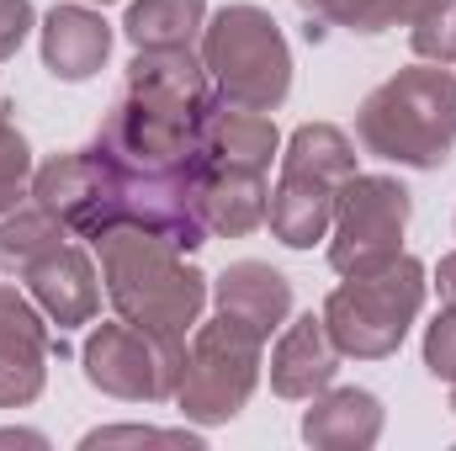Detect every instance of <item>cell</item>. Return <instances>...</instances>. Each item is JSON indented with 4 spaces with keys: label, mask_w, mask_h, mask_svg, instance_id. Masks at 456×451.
Instances as JSON below:
<instances>
[{
    "label": "cell",
    "mask_w": 456,
    "mask_h": 451,
    "mask_svg": "<svg viewBox=\"0 0 456 451\" xmlns=\"http://www.w3.org/2000/svg\"><path fill=\"white\" fill-rule=\"evenodd\" d=\"M191 202H197V218L208 234H255L265 224V176L255 170H213V165H197L191 160Z\"/></svg>",
    "instance_id": "17"
},
{
    "label": "cell",
    "mask_w": 456,
    "mask_h": 451,
    "mask_svg": "<svg viewBox=\"0 0 456 451\" xmlns=\"http://www.w3.org/2000/svg\"><path fill=\"white\" fill-rule=\"evenodd\" d=\"M69 239V228L59 224L48 208H11L0 218V271H27L32 260H43L48 250H59Z\"/></svg>",
    "instance_id": "20"
},
{
    "label": "cell",
    "mask_w": 456,
    "mask_h": 451,
    "mask_svg": "<svg viewBox=\"0 0 456 451\" xmlns=\"http://www.w3.org/2000/svg\"><path fill=\"white\" fill-rule=\"evenodd\" d=\"M138 441H170V447H197L191 430H154V425H112V430H91L80 447L96 451V447H138Z\"/></svg>",
    "instance_id": "24"
},
{
    "label": "cell",
    "mask_w": 456,
    "mask_h": 451,
    "mask_svg": "<svg viewBox=\"0 0 456 451\" xmlns=\"http://www.w3.org/2000/svg\"><path fill=\"white\" fill-rule=\"evenodd\" d=\"M213 303H218V314L239 319L260 340H271L292 319V282L265 260H233L213 282Z\"/></svg>",
    "instance_id": "16"
},
{
    "label": "cell",
    "mask_w": 456,
    "mask_h": 451,
    "mask_svg": "<svg viewBox=\"0 0 456 451\" xmlns=\"http://www.w3.org/2000/svg\"><path fill=\"white\" fill-rule=\"evenodd\" d=\"M96 5H112V0H96Z\"/></svg>",
    "instance_id": "29"
},
{
    "label": "cell",
    "mask_w": 456,
    "mask_h": 451,
    "mask_svg": "<svg viewBox=\"0 0 456 451\" xmlns=\"http://www.w3.org/2000/svg\"><path fill=\"white\" fill-rule=\"evenodd\" d=\"M276 154H281L276 122L265 112H249V107H228V102H218L208 112L202 138H197V165H213V170H255V176H265Z\"/></svg>",
    "instance_id": "15"
},
{
    "label": "cell",
    "mask_w": 456,
    "mask_h": 451,
    "mask_svg": "<svg viewBox=\"0 0 456 451\" xmlns=\"http://www.w3.org/2000/svg\"><path fill=\"white\" fill-rule=\"evenodd\" d=\"M314 409L303 414V441L308 447H330V451H361L377 447L382 436V398L366 388H324L308 398Z\"/></svg>",
    "instance_id": "18"
},
{
    "label": "cell",
    "mask_w": 456,
    "mask_h": 451,
    "mask_svg": "<svg viewBox=\"0 0 456 451\" xmlns=\"http://www.w3.org/2000/svg\"><path fill=\"white\" fill-rule=\"evenodd\" d=\"M86 382L102 388L107 398L122 404H165L181 388L186 372V335H165V330H143V324H96L86 340Z\"/></svg>",
    "instance_id": "7"
},
{
    "label": "cell",
    "mask_w": 456,
    "mask_h": 451,
    "mask_svg": "<svg viewBox=\"0 0 456 451\" xmlns=\"http://www.w3.org/2000/svg\"><path fill=\"white\" fill-rule=\"evenodd\" d=\"M112 53V21L91 5H53L43 16V70L64 86L102 75Z\"/></svg>",
    "instance_id": "14"
},
{
    "label": "cell",
    "mask_w": 456,
    "mask_h": 451,
    "mask_svg": "<svg viewBox=\"0 0 456 451\" xmlns=\"http://www.w3.org/2000/svg\"><path fill=\"white\" fill-rule=\"evenodd\" d=\"M425 366H430V377L456 382V308H446V314L425 330Z\"/></svg>",
    "instance_id": "23"
},
{
    "label": "cell",
    "mask_w": 456,
    "mask_h": 451,
    "mask_svg": "<svg viewBox=\"0 0 456 451\" xmlns=\"http://www.w3.org/2000/svg\"><path fill=\"white\" fill-rule=\"evenodd\" d=\"M213 107L218 91L191 48H138L96 144L133 170H181L197 160V138Z\"/></svg>",
    "instance_id": "1"
},
{
    "label": "cell",
    "mask_w": 456,
    "mask_h": 451,
    "mask_svg": "<svg viewBox=\"0 0 456 451\" xmlns=\"http://www.w3.org/2000/svg\"><path fill=\"white\" fill-rule=\"evenodd\" d=\"M452 414H456V382H452Z\"/></svg>",
    "instance_id": "28"
},
{
    "label": "cell",
    "mask_w": 456,
    "mask_h": 451,
    "mask_svg": "<svg viewBox=\"0 0 456 451\" xmlns=\"http://www.w3.org/2000/svg\"><path fill=\"white\" fill-rule=\"evenodd\" d=\"M335 202H340V181L303 165H281V181L265 202V224L287 250H314L335 228Z\"/></svg>",
    "instance_id": "12"
},
{
    "label": "cell",
    "mask_w": 456,
    "mask_h": 451,
    "mask_svg": "<svg viewBox=\"0 0 456 451\" xmlns=\"http://www.w3.org/2000/svg\"><path fill=\"white\" fill-rule=\"evenodd\" d=\"M11 441H27V447H43V436H37V430H0V447H11Z\"/></svg>",
    "instance_id": "27"
},
{
    "label": "cell",
    "mask_w": 456,
    "mask_h": 451,
    "mask_svg": "<svg viewBox=\"0 0 456 451\" xmlns=\"http://www.w3.org/2000/svg\"><path fill=\"white\" fill-rule=\"evenodd\" d=\"M117 176H122V165H117L102 144L69 149V154H53L43 170H32V202L48 208L69 234L96 239L102 228L112 224Z\"/></svg>",
    "instance_id": "9"
},
{
    "label": "cell",
    "mask_w": 456,
    "mask_h": 451,
    "mask_svg": "<svg viewBox=\"0 0 456 451\" xmlns=\"http://www.w3.org/2000/svg\"><path fill=\"white\" fill-rule=\"evenodd\" d=\"M202 64L208 80L228 107H249V112H276L292 91V53L281 27L271 21V11L239 0L224 5L218 16H208L202 27Z\"/></svg>",
    "instance_id": "4"
},
{
    "label": "cell",
    "mask_w": 456,
    "mask_h": 451,
    "mask_svg": "<svg viewBox=\"0 0 456 451\" xmlns=\"http://www.w3.org/2000/svg\"><path fill=\"white\" fill-rule=\"evenodd\" d=\"M414 213V192L393 176H350L335 202V239H330V266L340 276L382 271L403 255V228Z\"/></svg>",
    "instance_id": "8"
},
{
    "label": "cell",
    "mask_w": 456,
    "mask_h": 451,
    "mask_svg": "<svg viewBox=\"0 0 456 451\" xmlns=\"http://www.w3.org/2000/svg\"><path fill=\"white\" fill-rule=\"evenodd\" d=\"M340 350L324 330V314H297L281 324V340L271 350V393L276 398H314L340 377Z\"/></svg>",
    "instance_id": "13"
},
{
    "label": "cell",
    "mask_w": 456,
    "mask_h": 451,
    "mask_svg": "<svg viewBox=\"0 0 456 451\" xmlns=\"http://www.w3.org/2000/svg\"><path fill=\"white\" fill-rule=\"evenodd\" d=\"M48 350L53 340L43 330L37 303L16 287H0V409H21L43 393Z\"/></svg>",
    "instance_id": "10"
},
{
    "label": "cell",
    "mask_w": 456,
    "mask_h": 451,
    "mask_svg": "<svg viewBox=\"0 0 456 451\" xmlns=\"http://www.w3.org/2000/svg\"><path fill=\"white\" fill-rule=\"evenodd\" d=\"M91 244L102 255V282H107L117 319L143 324V330H165V335H186L202 324L208 276L186 260V250H175L170 239L133 224L102 228Z\"/></svg>",
    "instance_id": "2"
},
{
    "label": "cell",
    "mask_w": 456,
    "mask_h": 451,
    "mask_svg": "<svg viewBox=\"0 0 456 451\" xmlns=\"http://www.w3.org/2000/svg\"><path fill=\"white\" fill-rule=\"evenodd\" d=\"M32 32V0H0V64L27 43Z\"/></svg>",
    "instance_id": "25"
},
{
    "label": "cell",
    "mask_w": 456,
    "mask_h": 451,
    "mask_svg": "<svg viewBox=\"0 0 456 451\" xmlns=\"http://www.w3.org/2000/svg\"><path fill=\"white\" fill-rule=\"evenodd\" d=\"M425 287L430 282L414 255H398L393 266L366 271V276H345L324 303V330L335 340V350L355 361L393 356L425 308Z\"/></svg>",
    "instance_id": "5"
},
{
    "label": "cell",
    "mask_w": 456,
    "mask_h": 451,
    "mask_svg": "<svg viewBox=\"0 0 456 451\" xmlns=\"http://www.w3.org/2000/svg\"><path fill=\"white\" fill-rule=\"evenodd\" d=\"M409 43L425 64H456V0H419Z\"/></svg>",
    "instance_id": "21"
},
{
    "label": "cell",
    "mask_w": 456,
    "mask_h": 451,
    "mask_svg": "<svg viewBox=\"0 0 456 451\" xmlns=\"http://www.w3.org/2000/svg\"><path fill=\"white\" fill-rule=\"evenodd\" d=\"M436 287H441V303L456 308V250L452 255H441V266H436Z\"/></svg>",
    "instance_id": "26"
},
{
    "label": "cell",
    "mask_w": 456,
    "mask_h": 451,
    "mask_svg": "<svg viewBox=\"0 0 456 451\" xmlns=\"http://www.w3.org/2000/svg\"><path fill=\"white\" fill-rule=\"evenodd\" d=\"M260 345L265 340L255 330H244L239 319H208L197 324V335L186 345V372H181V388H175V404L186 420L197 425H224L233 420L255 382H260Z\"/></svg>",
    "instance_id": "6"
},
{
    "label": "cell",
    "mask_w": 456,
    "mask_h": 451,
    "mask_svg": "<svg viewBox=\"0 0 456 451\" xmlns=\"http://www.w3.org/2000/svg\"><path fill=\"white\" fill-rule=\"evenodd\" d=\"M21 282H27V298H32L59 330L91 324L96 308H102L96 266H91V255H86L80 244H69V239H64L59 250H48L43 260H32V266L21 271Z\"/></svg>",
    "instance_id": "11"
},
{
    "label": "cell",
    "mask_w": 456,
    "mask_h": 451,
    "mask_svg": "<svg viewBox=\"0 0 456 451\" xmlns=\"http://www.w3.org/2000/svg\"><path fill=\"white\" fill-rule=\"evenodd\" d=\"M355 138L387 165L441 170L456 149V75L446 64L398 70L361 102Z\"/></svg>",
    "instance_id": "3"
},
{
    "label": "cell",
    "mask_w": 456,
    "mask_h": 451,
    "mask_svg": "<svg viewBox=\"0 0 456 451\" xmlns=\"http://www.w3.org/2000/svg\"><path fill=\"white\" fill-rule=\"evenodd\" d=\"M32 192V144L5 122L0 112V218Z\"/></svg>",
    "instance_id": "22"
},
{
    "label": "cell",
    "mask_w": 456,
    "mask_h": 451,
    "mask_svg": "<svg viewBox=\"0 0 456 451\" xmlns=\"http://www.w3.org/2000/svg\"><path fill=\"white\" fill-rule=\"evenodd\" d=\"M208 27V0H133L122 32L133 48H191Z\"/></svg>",
    "instance_id": "19"
}]
</instances>
